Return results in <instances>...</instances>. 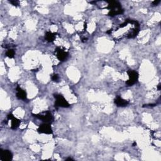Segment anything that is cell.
<instances>
[{"label": "cell", "instance_id": "obj_1", "mask_svg": "<svg viewBox=\"0 0 161 161\" xmlns=\"http://www.w3.org/2000/svg\"><path fill=\"white\" fill-rule=\"evenodd\" d=\"M108 6L106 8L109 10L108 13V16H114L117 15H120L124 12V10L122 8L120 3L118 1H108Z\"/></svg>", "mask_w": 161, "mask_h": 161}, {"label": "cell", "instance_id": "obj_2", "mask_svg": "<svg viewBox=\"0 0 161 161\" xmlns=\"http://www.w3.org/2000/svg\"><path fill=\"white\" fill-rule=\"evenodd\" d=\"M54 98H56V103H55V107L58 108L59 107L61 108H68L69 107V103L64 98V96L61 94H54Z\"/></svg>", "mask_w": 161, "mask_h": 161}, {"label": "cell", "instance_id": "obj_3", "mask_svg": "<svg viewBox=\"0 0 161 161\" xmlns=\"http://www.w3.org/2000/svg\"><path fill=\"white\" fill-rule=\"evenodd\" d=\"M34 117L37 118L45 123H50L54 120V117L52 113L49 111L43 112L39 114H33Z\"/></svg>", "mask_w": 161, "mask_h": 161}, {"label": "cell", "instance_id": "obj_4", "mask_svg": "<svg viewBox=\"0 0 161 161\" xmlns=\"http://www.w3.org/2000/svg\"><path fill=\"white\" fill-rule=\"evenodd\" d=\"M129 79L126 82V84L128 86H131L134 85L139 79V74L137 72L133 70H129L127 72Z\"/></svg>", "mask_w": 161, "mask_h": 161}, {"label": "cell", "instance_id": "obj_5", "mask_svg": "<svg viewBox=\"0 0 161 161\" xmlns=\"http://www.w3.org/2000/svg\"><path fill=\"white\" fill-rule=\"evenodd\" d=\"M37 131L40 133H44V134H52L53 133L52 127H50V123H48L41 124L38 128Z\"/></svg>", "mask_w": 161, "mask_h": 161}, {"label": "cell", "instance_id": "obj_6", "mask_svg": "<svg viewBox=\"0 0 161 161\" xmlns=\"http://www.w3.org/2000/svg\"><path fill=\"white\" fill-rule=\"evenodd\" d=\"M55 52L56 53V56L60 61H66L69 56L67 52L65 51V50L60 47L56 48V49L55 50Z\"/></svg>", "mask_w": 161, "mask_h": 161}, {"label": "cell", "instance_id": "obj_7", "mask_svg": "<svg viewBox=\"0 0 161 161\" xmlns=\"http://www.w3.org/2000/svg\"><path fill=\"white\" fill-rule=\"evenodd\" d=\"M13 159V154L10 150H2L0 152V159L3 161H10Z\"/></svg>", "mask_w": 161, "mask_h": 161}, {"label": "cell", "instance_id": "obj_8", "mask_svg": "<svg viewBox=\"0 0 161 161\" xmlns=\"http://www.w3.org/2000/svg\"><path fill=\"white\" fill-rule=\"evenodd\" d=\"M7 118H8V120H11V128L13 130H16V128H18V127H19L20 124V122H21V121L19 119L15 118L11 113L8 114V116H7Z\"/></svg>", "mask_w": 161, "mask_h": 161}, {"label": "cell", "instance_id": "obj_9", "mask_svg": "<svg viewBox=\"0 0 161 161\" xmlns=\"http://www.w3.org/2000/svg\"><path fill=\"white\" fill-rule=\"evenodd\" d=\"M16 97L19 99L25 100L26 99V91L24 89H22L20 86H17L16 88Z\"/></svg>", "mask_w": 161, "mask_h": 161}, {"label": "cell", "instance_id": "obj_10", "mask_svg": "<svg viewBox=\"0 0 161 161\" xmlns=\"http://www.w3.org/2000/svg\"><path fill=\"white\" fill-rule=\"evenodd\" d=\"M114 103L118 107H125L128 104V102L125 99H123L120 96H117L116 99H114Z\"/></svg>", "mask_w": 161, "mask_h": 161}, {"label": "cell", "instance_id": "obj_11", "mask_svg": "<svg viewBox=\"0 0 161 161\" xmlns=\"http://www.w3.org/2000/svg\"><path fill=\"white\" fill-rule=\"evenodd\" d=\"M56 37V34L52 33V32H50V31L46 32L45 38L47 42H54Z\"/></svg>", "mask_w": 161, "mask_h": 161}, {"label": "cell", "instance_id": "obj_12", "mask_svg": "<svg viewBox=\"0 0 161 161\" xmlns=\"http://www.w3.org/2000/svg\"><path fill=\"white\" fill-rule=\"evenodd\" d=\"M15 51H14V50H13V49H8V51L6 52V56L9 57V58H10V59H12L15 57Z\"/></svg>", "mask_w": 161, "mask_h": 161}, {"label": "cell", "instance_id": "obj_13", "mask_svg": "<svg viewBox=\"0 0 161 161\" xmlns=\"http://www.w3.org/2000/svg\"><path fill=\"white\" fill-rule=\"evenodd\" d=\"M52 80L54 82H58L59 80V77L57 74H54L52 76Z\"/></svg>", "mask_w": 161, "mask_h": 161}, {"label": "cell", "instance_id": "obj_14", "mask_svg": "<svg viewBox=\"0 0 161 161\" xmlns=\"http://www.w3.org/2000/svg\"><path fill=\"white\" fill-rule=\"evenodd\" d=\"M10 3H11L13 6H18L19 5V1H16V0H13V1H10Z\"/></svg>", "mask_w": 161, "mask_h": 161}, {"label": "cell", "instance_id": "obj_15", "mask_svg": "<svg viewBox=\"0 0 161 161\" xmlns=\"http://www.w3.org/2000/svg\"><path fill=\"white\" fill-rule=\"evenodd\" d=\"M160 2V0H155V1H154L152 2V4H153V6H157V4Z\"/></svg>", "mask_w": 161, "mask_h": 161}, {"label": "cell", "instance_id": "obj_16", "mask_svg": "<svg viewBox=\"0 0 161 161\" xmlns=\"http://www.w3.org/2000/svg\"><path fill=\"white\" fill-rule=\"evenodd\" d=\"M66 160H73V159L72 158H68L66 159Z\"/></svg>", "mask_w": 161, "mask_h": 161}, {"label": "cell", "instance_id": "obj_17", "mask_svg": "<svg viewBox=\"0 0 161 161\" xmlns=\"http://www.w3.org/2000/svg\"><path fill=\"white\" fill-rule=\"evenodd\" d=\"M158 89H159V90L160 89V84H159V85H158Z\"/></svg>", "mask_w": 161, "mask_h": 161}, {"label": "cell", "instance_id": "obj_18", "mask_svg": "<svg viewBox=\"0 0 161 161\" xmlns=\"http://www.w3.org/2000/svg\"><path fill=\"white\" fill-rule=\"evenodd\" d=\"M135 145H137V143H136V142H134V143H133V146L134 147Z\"/></svg>", "mask_w": 161, "mask_h": 161}]
</instances>
